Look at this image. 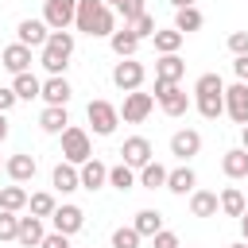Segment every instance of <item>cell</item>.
Segmentation results:
<instances>
[{
  "mask_svg": "<svg viewBox=\"0 0 248 248\" xmlns=\"http://www.w3.org/2000/svg\"><path fill=\"white\" fill-rule=\"evenodd\" d=\"M74 27L89 39H108L116 31V12L105 4V0H78V16H74Z\"/></svg>",
  "mask_w": 248,
  "mask_h": 248,
  "instance_id": "1",
  "label": "cell"
},
{
  "mask_svg": "<svg viewBox=\"0 0 248 248\" xmlns=\"http://www.w3.org/2000/svg\"><path fill=\"white\" fill-rule=\"evenodd\" d=\"M70 54H74V35H70V31H50V39H46L39 62H43L46 74H66Z\"/></svg>",
  "mask_w": 248,
  "mask_h": 248,
  "instance_id": "2",
  "label": "cell"
},
{
  "mask_svg": "<svg viewBox=\"0 0 248 248\" xmlns=\"http://www.w3.org/2000/svg\"><path fill=\"white\" fill-rule=\"evenodd\" d=\"M62 159L74 163V167H81L85 159H93V143H89V132H85V128L70 124V128L62 132Z\"/></svg>",
  "mask_w": 248,
  "mask_h": 248,
  "instance_id": "3",
  "label": "cell"
},
{
  "mask_svg": "<svg viewBox=\"0 0 248 248\" xmlns=\"http://www.w3.org/2000/svg\"><path fill=\"white\" fill-rule=\"evenodd\" d=\"M155 101L167 116H186L190 112V97L178 81H155Z\"/></svg>",
  "mask_w": 248,
  "mask_h": 248,
  "instance_id": "4",
  "label": "cell"
},
{
  "mask_svg": "<svg viewBox=\"0 0 248 248\" xmlns=\"http://www.w3.org/2000/svg\"><path fill=\"white\" fill-rule=\"evenodd\" d=\"M85 116H89V124H93L97 136H112L116 124H120V108H116L112 101H101V97L85 105Z\"/></svg>",
  "mask_w": 248,
  "mask_h": 248,
  "instance_id": "5",
  "label": "cell"
},
{
  "mask_svg": "<svg viewBox=\"0 0 248 248\" xmlns=\"http://www.w3.org/2000/svg\"><path fill=\"white\" fill-rule=\"evenodd\" d=\"M155 108V93H143V89H132L124 93V105H120V120L124 124H143Z\"/></svg>",
  "mask_w": 248,
  "mask_h": 248,
  "instance_id": "6",
  "label": "cell"
},
{
  "mask_svg": "<svg viewBox=\"0 0 248 248\" xmlns=\"http://www.w3.org/2000/svg\"><path fill=\"white\" fill-rule=\"evenodd\" d=\"M143 78H147V70H143V62H136V58H120V62L112 66V85H116V89H124V93L140 89V85H143Z\"/></svg>",
  "mask_w": 248,
  "mask_h": 248,
  "instance_id": "7",
  "label": "cell"
},
{
  "mask_svg": "<svg viewBox=\"0 0 248 248\" xmlns=\"http://www.w3.org/2000/svg\"><path fill=\"white\" fill-rule=\"evenodd\" d=\"M74 16H78V0H46L43 4V19L50 31H66L74 23Z\"/></svg>",
  "mask_w": 248,
  "mask_h": 248,
  "instance_id": "8",
  "label": "cell"
},
{
  "mask_svg": "<svg viewBox=\"0 0 248 248\" xmlns=\"http://www.w3.org/2000/svg\"><path fill=\"white\" fill-rule=\"evenodd\" d=\"M225 112L244 128L248 124V81H232L225 85Z\"/></svg>",
  "mask_w": 248,
  "mask_h": 248,
  "instance_id": "9",
  "label": "cell"
},
{
  "mask_svg": "<svg viewBox=\"0 0 248 248\" xmlns=\"http://www.w3.org/2000/svg\"><path fill=\"white\" fill-rule=\"evenodd\" d=\"M120 159L128 163V167H147L151 159H155V151H151V140H143V136H128L124 140V147H120Z\"/></svg>",
  "mask_w": 248,
  "mask_h": 248,
  "instance_id": "10",
  "label": "cell"
},
{
  "mask_svg": "<svg viewBox=\"0 0 248 248\" xmlns=\"http://www.w3.org/2000/svg\"><path fill=\"white\" fill-rule=\"evenodd\" d=\"M198 151H202V132H194V128H182V132H174V136H170V155H174V159L190 163Z\"/></svg>",
  "mask_w": 248,
  "mask_h": 248,
  "instance_id": "11",
  "label": "cell"
},
{
  "mask_svg": "<svg viewBox=\"0 0 248 248\" xmlns=\"http://www.w3.org/2000/svg\"><path fill=\"white\" fill-rule=\"evenodd\" d=\"M50 225L58 229V232H66V236H74V232H81V225H85V213H81V205H58L54 213H50Z\"/></svg>",
  "mask_w": 248,
  "mask_h": 248,
  "instance_id": "12",
  "label": "cell"
},
{
  "mask_svg": "<svg viewBox=\"0 0 248 248\" xmlns=\"http://www.w3.org/2000/svg\"><path fill=\"white\" fill-rule=\"evenodd\" d=\"M46 39H50L46 19H19V27H16V43H23V46H46Z\"/></svg>",
  "mask_w": 248,
  "mask_h": 248,
  "instance_id": "13",
  "label": "cell"
},
{
  "mask_svg": "<svg viewBox=\"0 0 248 248\" xmlns=\"http://www.w3.org/2000/svg\"><path fill=\"white\" fill-rule=\"evenodd\" d=\"M0 66L16 78V74H27L31 70V46H23V43H12V46H4L0 50Z\"/></svg>",
  "mask_w": 248,
  "mask_h": 248,
  "instance_id": "14",
  "label": "cell"
},
{
  "mask_svg": "<svg viewBox=\"0 0 248 248\" xmlns=\"http://www.w3.org/2000/svg\"><path fill=\"white\" fill-rule=\"evenodd\" d=\"M50 186H54L58 194H74V190H81V170L62 159V163L50 170Z\"/></svg>",
  "mask_w": 248,
  "mask_h": 248,
  "instance_id": "15",
  "label": "cell"
},
{
  "mask_svg": "<svg viewBox=\"0 0 248 248\" xmlns=\"http://www.w3.org/2000/svg\"><path fill=\"white\" fill-rule=\"evenodd\" d=\"M39 128H43L46 136H62V132L70 128V112H66V105H46V108L39 112Z\"/></svg>",
  "mask_w": 248,
  "mask_h": 248,
  "instance_id": "16",
  "label": "cell"
},
{
  "mask_svg": "<svg viewBox=\"0 0 248 248\" xmlns=\"http://www.w3.org/2000/svg\"><path fill=\"white\" fill-rule=\"evenodd\" d=\"M4 170H8V178H12V182H31V178H35V170H39V163H35V155L19 151V155H12V159L4 163Z\"/></svg>",
  "mask_w": 248,
  "mask_h": 248,
  "instance_id": "17",
  "label": "cell"
},
{
  "mask_svg": "<svg viewBox=\"0 0 248 248\" xmlns=\"http://www.w3.org/2000/svg\"><path fill=\"white\" fill-rule=\"evenodd\" d=\"M140 43H143V39H140V35H136L128 23H124L120 31H112V35H108V46H112V54H120V58H132V54L140 50Z\"/></svg>",
  "mask_w": 248,
  "mask_h": 248,
  "instance_id": "18",
  "label": "cell"
},
{
  "mask_svg": "<svg viewBox=\"0 0 248 248\" xmlns=\"http://www.w3.org/2000/svg\"><path fill=\"white\" fill-rule=\"evenodd\" d=\"M186 78V62L178 54H159L155 58V81H182Z\"/></svg>",
  "mask_w": 248,
  "mask_h": 248,
  "instance_id": "19",
  "label": "cell"
},
{
  "mask_svg": "<svg viewBox=\"0 0 248 248\" xmlns=\"http://www.w3.org/2000/svg\"><path fill=\"white\" fill-rule=\"evenodd\" d=\"M43 217H19V232H16V244H23V248H39L43 244Z\"/></svg>",
  "mask_w": 248,
  "mask_h": 248,
  "instance_id": "20",
  "label": "cell"
},
{
  "mask_svg": "<svg viewBox=\"0 0 248 248\" xmlns=\"http://www.w3.org/2000/svg\"><path fill=\"white\" fill-rule=\"evenodd\" d=\"M78 170H81V190H101L108 182V167L101 159H85Z\"/></svg>",
  "mask_w": 248,
  "mask_h": 248,
  "instance_id": "21",
  "label": "cell"
},
{
  "mask_svg": "<svg viewBox=\"0 0 248 248\" xmlns=\"http://www.w3.org/2000/svg\"><path fill=\"white\" fill-rule=\"evenodd\" d=\"M194 186H198V174H194L190 163H182V167H174L167 174V190L170 194H194Z\"/></svg>",
  "mask_w": 248,
  "mask_h": 248,
  "instance_id": "22",
  "label": "cell"
},
{
  "mask_svg": "<svg viewBox=\"0 0 248 248\" xmlns=\"http://www.w3.org/2000/svg\"><path fill=\"white\" fill-rule=\"evenodd\" d=\"M221 170H225V178H248V151L244 147H229L221 155Z\"/></svg>",
  "mask_w": 248,
  "mask_h": 248,
  "instance_id": "23",
  "label": "cell"
},
{
  "mask_svg": "<svg viewBox=\"0 0 248 248\" xmlns=\"http://www.w3.org/2000/svg\"><path fill=\"white\" fill-rule=\"evenodd\" d=\"M70 93H74V89H70V81H66L62 74H50V78L43 81V101H46V105H66Z\"/></svg>",
  "mask_w": 248,
  "mask_h": 248,
  "instance_id": "24",
  "label": "cell"
},
{
  "mask_svg": "<svg viewBox=\"0 0 248 248\" xmlns=\"http://www.w3.org/2000/svg\"><path fill=\"white\" fill-rule=\"evenodd\" d=\"M217 209H221V198L213 190H194L190 194V213L194 217H217Z\"/></svg>",
  "mask_w": 248,
  "mask_h": 248,
  "instance_id": "25",
  "label": "cell"
},
{
  "mask_svg": "<svg viewBox=\"0 0 248 248\" xmlns=\"http://www.w3.org/2000/svg\"><path fill=\"white\" fill-rule=\"evenodd\" d=\"M12 89H16V97L19 101H35V97H43V81L27 70V74H16L12 78Z\"/></svg>",
  "mask_w": 248,
  "mask_h": 248,
  "instance_id": "26",
  "label": "cell"
},
{
  "mask_svg": "<svg viewBox=\"0 0 248 248\" xmlns=\"http://www.w3.org/2000/svg\"><path fill=\"white\" fill-rule=\"evenodd\" d=\"M31 202V194L23 190V182H12V186H0V209H12V213H19L23 205Z\"/></svg>",
  "mask_w": 248,
  "mask_h": 248,
  "instance_id": "27",
  "label": "cell"
},
{
  "mask_svg": "<svg viewBox=\"0 0 248 248\" xmlns=\"http://www.w3.org/2000/svg\"><path fill=\"white\" fill-rule=\"evenodd\" d=\"M202 23H205V16L190 4V8H174V27L182 31V35H190V31H202Z\"/></svg>",
  "mask_w": 248,
  "mask_h": 248,
  "instance_id": "28",
  "label": "cell"
},
{
  "mask_svg": "<svg viewBox=\"0 0 248 248\" xmlns=\"http://www.w3.org/2000/svg\"><path fill=\"white\" fill-rule=\"evenodd\" d=\"M182 39H186V35H182L178 27H167V31H155V35H151V43H155V50H159V54H178Z\"/></svg>",
  "mask_w": 248,
  "mask_h": 248,
  "instance_id": "29",
  "label": "cell"
},
{
  "mask_svg": "<svg viewBox=\"0 0 248 248\" xmlns=\"http://www.w3.org/2000/svg\"><path fill=\"white\" fill-rule=\"evenodd\" d=\"M194 108H198L205 120H217V116L225 112V93H202V97H194Z\"/></svg>",
  "mask_w": 248,
  "mask_h": 248,
  "instance_id": "30",
  "label": "cell"
},
{
  "mask_svg": "<svg viewBox=\"0 0 248 248\" xmlns=\"http://www.w3.org/2000/svg\"><path fill=\"white\" fill-rule=\"evenodd\" d=\"M167 174H170V170L151 159L147 167H140V186H143V190H159V186H167Z\"/></svg>",
  "mask_w": 248,
  "mask_h": 248,
  "instance_id": "31",
  "label": "cell"
},
{
  "mask_svg": "<svg viewBox=\"0 0 248 248\" xmlns=\"http://www.w3.org/2000/svg\"><path fill=\"white\" fill-rule=\"evenodd\" d=\"M140 182V174H136V167H128L124 159L116 163V167H108V186H116V190H132Z\"/></svg>",
  "mask_w": 248,
  "mask_h": 248,
  "instance_id": "32",
  "label": "cell"
},
{
  "mask_svg": "<svg viewBox=\"0 0 248 248\" xmlns=\"http://www.w3.org/2000/svg\"><path fill=\"white\" fill-rule=\"evenodd\" d=\"M244 209H248L244 194H240L236 186H225V190H221V213H225V217H240Z\"/></svg>",
  "mask_w": 248,
  "mask_h": 248,
  "instance_id": "33",
  "label": "cell"
},
{
  "mask_svg": "<svg viewBox=\"0 0 248 248\" xmlns=\"http://www.w3.org/2000/svg\"><path fill=\"white\" fill-rule=\"evenodd\" d=\"M132 225H136V232H140V236H155V232L163 229V213H159V209H140Z\"/></svg>",
  "mask_w": 248,
  "mask_h": 248,
  "instance_id": "34",
  "label": "cell"
},
{
  "mask_svg": "<svg viewBox=\"0 0 248 248\" xmlns=\"http://www.w3.org/2000/svg\"><path fill=\"white\" fill-rule=\"evenodd\" d=\"M27 209H31L35 217H50V213L58 209V202H54V194H46V190H39V194H31V202H27Z\"/></svg>",
  "mask_w": 248,
  "mask_h": 248,
  "instance_id": "35",
  "label": "cell"
},
{
  "mask_svg": "<svg viewBox=\"0 0 248 248\" xmlns=\"http://www.w3.org/2000/svg\"><path fill=\"white\" fill-rule=\"evenodd\" d=\"M140 232H136V225H120L116 232H112V248H140Z\"/></svg>",
  "mask_w": 248,
  "mask_h": 248,
  "instance_id": "36",
  "label": "cell"
},
{
  "mask_svg": "<svg viewBox=\"0 0 248 248\" xmlns=\"http://www.w3.org/2000/svg\"><path fill=\"white\" fill-rule=\"evenodd\" d=\"M202 93H225L221 74H202V78L194 81V97H202Z\"/></svg>",
  "mask_w": 248,
  "mask_h": 248,
  "instance_id": "37",
  "label": "cell"
},
{
  "mask_svg": "<svg viewBox=\"0 0 248 248\" xmlns=\"http://www.w3.org/2000/svg\"><path fill=\"white\" fill-rule=\"evenodd\" d=\"M143 12H147V4H143V0H120V4H116V16H120L124 23H132V19H140Z\"/></svg>",
  "mask_w": 248,
  "mask_h": 248,
  "instance_id": "38",
  "label": "cell"
},
{
  "mask_svg": "<svg viewBox=\"0 0 248 248\" xmlns=\"http://www.w3.org/2000/svg\"><path fill=\"white\" fill-rule=\"evenodd\" d=\"M16 232H19V217L12 209H0V240H16Z\"/></svg>",
  "mask_w": 248,
  "mask_h": 248,
  "instance_id": "39",
  "label": "cell"
},
{
  "mask_svg": "<svg viewBox=\"0 0 248 248\" xmlns=\"http://www.w3.org/2000/svg\"><path fill=\"white\" fill-rule=\"evenodd\" d=\"M128 27H132V31L140 35V39H151V35L159 31V27H155V16H151V12H143V16H140V19H132Z\"/></svg>",
  "mask_w": 248,
  "mask_h": 248,
  "instance_id": "40",
  "label": "cell"
},
{
  "mask_svg": "<svg viewBox=\"0 0 248 248\" xmlns=\"http://www.w3.org/2000/svg\"><path fill=\"white\" fill-rule=\"evenodd\" d=\"M151 244H155V248H182V244H178V236H174L170 229H159V232L151 236Z\"/></svg>",
  "mask_w": 248,
  "mask_h": 248,
  "instance_id": "41",
  "label": "cell"
},
{
  "mask_svg": "<svg viewBox=\"0 0 248 248\" xmlns=\"http://www.w3.org/2000/svg\"><path fill=\"white\" fill-rule=\"evenodd\" d=\"M229 50L232 54H248V31H232L229 35Z\"/></svg>",
  "mask_w": 248,
  "mask_h": 248,
  "instance_id": "42",
  "label": "cell"
},
{
  "mask_svg": "<svg viewBox=\"0 0 248 248\" xmlns=\"http://www.w3.org/2000/svg\"><path fill=\"white\" fill-rule=\"evenodd\" d=\"M39 248H70V236L54 229V232H46V236H43V244H39Z\"/></svg>",
  "mask_w": 248,
  "mask_h": 248,
  "instance_id": "43",
  "label": "cell"
},
{
  "mask_svg": "<svg viewBox=\"0 0 248 248\" xmlns=\"http://www.w3.org/2000/svg\"><path fill=\"white\" fill-rule=\"evenodd\" d=\"M232 74H236V81H248V54L232 58Z\"/></svg>",
  "mask_w": 248,
  "mask_h": 248,
  "instance_id": "44",
  "label": "cell"
},
{
  "mask_svg": "<svg viewBox=\"0 0 248 248\" xmlns=\"http://www.w3.org/2000/svg\"><path fill=\"white\" fill-rule=\"evenodd\" d=\"M16 101H19V97H16V89H12V85H0V112H8Z\"/></svg>",
  "mask_w": 248,
  "mask_h": 248,
  "instance_id": "45",
  "label": "cell"
},
{
  "mask_svg": "<svg viewBox=\"0 0 248 248\" xmlns=\"http://www.w3.org/2000/svg\"><path fill=\"white\" fill-rule=\"evenodd\" d=\"M8 140V112H0V143Z\"/></svg>",
  "mask_w": 248,
  "mask_h": 248,
  "instance_id": "46",
  "label": "cell"
},
{
  "mask_svg": "<svg viewBox=\"0 0 248 248\" xmlns=\"http://www.w3.org/2000/svg\"><path fill=\"white\" fill-rule=\"evenodd\" d=\"M240 232H244V240H248V209L240 213Z\"/></svg>",
  "mask_w": 248,
  "mask_h": 248,
  "instance_id": "47",
  "label": "cell"
},
{
  "mask_svg": "<svg viewBox=\"0 0 248 248\" xmlns=\"http://www.w3.org/2000/svg\"><path fill=\"white\" fill-rule=\"evenodd\" d=\"M240 147H244V151H248V124H244V128H240Z\"/></svg>",
  "mask_w": 248,
  "mask_h": 248,
  "instance_id": "48",
  "label": "cell"
},
{
  "mask_svg": "<svg viewBox=\"0 0 248 248\" xmlns=\"http://www.w3.org/2000/svg\"><path fill=\"white\" fill-rule=\"evenodd\" d=\"M170 4H174V8H190L194 0H170Z\"/></svg>",
  "mask_w": 248,
  "mask_h": 248,
  "instance_id": "49",
  "label": "cell"
},
{
  "mask_svg": "<svg viewBox=\"0 0 248 248\" xmlns=\"http://www.w3.org/2000/svg\"><path fill=\"white\" fill-rule=\"evenodd\" d=\"M229 248H248V240H236V244H229Z\"/></svg>",
  "mask_w": 248,
  "mask_h": 248,
  "instance_id": "50",
  "label": "cell"
},
{
  "mask_svg": "<svg viewBox=\"0 0 248 248\" xmlns=\"http://www.w3.org/2000/svg\"><path fill=\"white\" fill-rule=\"evenodd\" d=\"M105 4H112V8H116V4H120V0H105Z\"/></svg>",
  "mask_w": 248,
  "mask_h": 248,
  "instance_id": "51",
  "label": "cell"
},
{
  "mask_svg": "<svg viewBox=\"0 0 248 248\" xmlns=\"http://www.w3.org/2000/svg\"><path fill=\"white\" fill-rule=\"evenodd\" d=\"M0 167H4V163H0Z\"/></svg>",
  "mask_w": 248,
  "mask_h": 248,
  "instance_id": "52",
  "label": "cell"
}]
</instances>
